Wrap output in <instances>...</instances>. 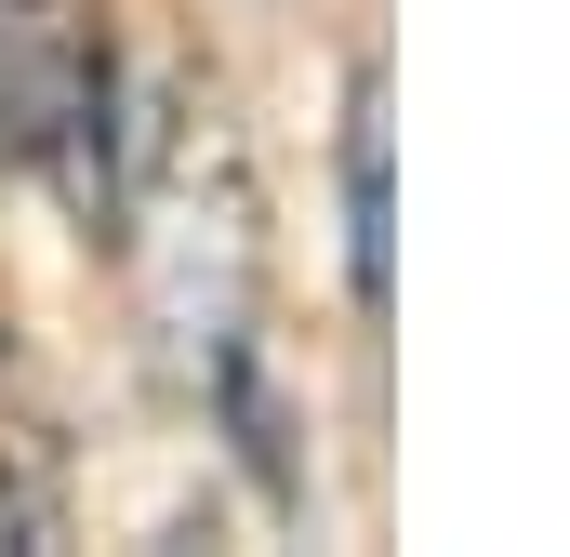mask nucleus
I'll list each match as a JSON object with an SVG mask.
<instances>
[{
  "label": "nucleus",
  "mask_w": 570,
  "mask_h": 557,
  "mask_svg": "<svg viewBox=\"0 0 570 557\" xmlns=\"http://www.w3.org/2000/svg\"><path fill=\"white\" fill-rule=\"evenodd\" d=\"M134 253H146V319H159V345L186 359L199 412L226 424L266 478H292L279 399H266V332H253V266H266V240H253V173H239V134H226L213 107H173V120H159Z\"/></svg>",
  "instance_id": "nucleus-1"
},
{
  "label": "nucleus",
  "mask_w": 570,
  "mask_h": 557,
  "mask_svg": "<svg viewBox=\"0 0 570 557\" xmlns=\"http://www.w3.org/2000/svg\"><path fill=\"white\" fill-rule=\"evenodd\" d=\"M53 531V424L27 399V372L0 359V545H40Z\"/></svg>",
  "instance_id": "nucleus-4"
},
{
  "label": "nucleus",
  "mask_w": 570,
  "mask_h": 557,
  "mask_svg": "<svg viewBox=\"0 0 570 557\" xmlns=\"http://www.w3.org/2000/svg\"><path fill=\"white\" fill-rule=\"evenodd\" d=\"M345 278H358V319H385V292H399V226H385V80L345 94Z\"/></svg>",
  "instance_id": "nucleus-3"
},
{
  "label": "nucleus",
  "mask_w": 570,
  "mask_h": 557,
  "mask_svg": "<svg viewBox=\"0 0 570 557\" xmlns=\"http://www.w3.org/2000/svg\"><path fill=\"white\" fill-rule=\"evenodd\" d=\"M0 173L120 226V40L107 0H0Z\"/></svg>",
  "instance_id": "nucleus-2"
}]
</instances>
